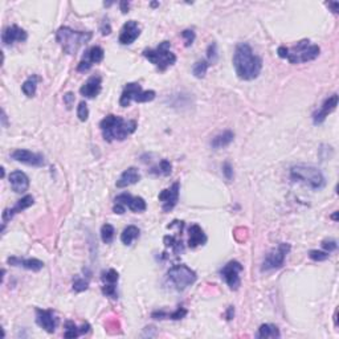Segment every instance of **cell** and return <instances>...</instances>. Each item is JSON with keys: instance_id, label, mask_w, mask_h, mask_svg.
<instances>
[{"instance_id": "obj_20", "label": "cell", "mask_w": 339, "mask_h": 339, "mask_svg": "<svg viewBox=\"0 0 339 339\" xmlns=\"http://www.w3.org/2000/svg\"><path fill=\"white\" fill-rule=\"evenodd\" d=\"M102 90V79L101 76H92L80 89V93L85 98H96Z\"/></svg>"}, {"instance_id": "obj_34", "label": "cell", "mask_w": 339, "mask_h": 339, "mask_svg": "<svg viewBox=\"0 0 339 339\" xmlns=\"http://www.w3.org/2000/svg\"><path fill=\"white\" fill-rule=\"evenodd\" d=\"M152 170H158V171H157L158 174L168 176V175L171 174V171H172V165L170 163V161H167V159H162V161L159 162L158 167L152 168Z\"/></svg>"}, {"instance_id": "obj_29", "label": "cell", "mask_w": 339, "mask_h": 339, "mask_svg": "<svg viewBox=\"0 0 339 339\" xmlns=\"http://www.w3.org/2000/svg\"><path fill=\"white\" fill-rule=\"evenodd\" d=\"M37 81H39V77L37 76H32L30 79L24 81V84L21 85V90L25 94L27 97H33L36 94V89H37Z\"/></svg>"}, {"instance_id": "obj_40", "label": "cell", "mask_w": 339, "mask_h": 339, "mask_svg": "<svg viewBox=\"0 0 339 339\" xmlns=\"http://www.w3.org/2000/svg\"><path fill=\"white\" fill-rule=\"evenodd\" d=\"M186 316H187V310H186L185 307H178V309L175 310L174 313L167 314V318H170V320H174V321H179V320H181V318H185Z\"/></svg>"}, {"instance_id": "obj_43", "label": "cell", "mask_w": 339, "mask_h": 339, "mask_svg": "<svg viewBox=\"0 0 339 339\" xmlns=\"http://www.w3.org/2000/svg\"><path fill=\"white\" fill-rule=\"evenodd\" d=\"M223 174L225 175V178H227L228 180L233 178V168H232V166H230L229 163H224V166H223Z\"/></svg>"}, {"instance_id": "obj_42", "label": "cell", "mask_w": 339, "mask_h": 339, "mask_svg": "<svg viewBox=\"0 0 339 339\" xmlns=\"http://www.w3.org/2000/svg\"><path fill=\"white\" fill-rule=\"evenodd\" d=\"M321 245H322V248L326 250L327 253H331V252L336 250V248H338V244H336L335 240H323Z\"/></svg>"}, {"instance_id": "obj_26", "label": "cell", "mask_w": 339, "mask_h": 339, "mask_svg": "<svg viewBox=\"0 0 339 339\" xmlns=\"http://www.w3.org/2000/svg\"><path fill=\"white\" fill-rule=\"evenodd\" d=\"M65 333H64L65 338H77V336H80L81 334L88 333L90 330V325L89 323H84L81 327H77L76 325H74V322L68 321V322L65 323Z\"/></svg>"}, {"instance_id": "obj_1", "label": "cell", "mask_w": 339, "mask_h": 339, "mask_svg": "<svg viewBox=\"0 0 339 339\" xmlns=\"http://www.w3.org/2000/svg\"><path fill=\"white\" fill-rule=\"evenodd\" d=\"M233 66L239 79L244 81H252L260 76L263 69V60L254 55L249 44L241 43L234 49Z\"/></svg>"}, {"instance_id": "obj_44", "label": "cell", "mask_w": 339, "mask_h": 339, "mask_svg": "<svg viewBox=\"0 0 339 339\" xmlns=\"http://www.w3.org/2000/svg\"><path fill=\"white\" fill-rule=\"evenodd\" d=\"M64 103H65L68 109H70L73 103H74V94L73 93H66L65 96H64Z\"/></svg>"}, {"instance_id": "obj_45", "label": "cell", "mask_w": 339, "mask_h": 339, "mask_svg": "<svg viewBox=\"0 0 339 339\" xmlns=\"http://www.w3.org/2000/svg\"><path fill=\"white\" fill-rule=\"evenodd\" d=\"M327 6L331 8V11H333L334 13H338V11H339V3H338V2H329V3H327Z\"/></svg>"}, {"instance_id": "obj_41", "label": "cell", "mask_w": 339, "mask_h": 339, "mask_svg": "<svg viewBox=\"0 0 339 339\" xmlns=\"http://www.w3.org/2000/svg\"><path fill=\"white\" fill-rule=\"evenodd\" d=\"M181 37L185 39L186 46H191L192 44H194L195 37H196V35H195L194 31L186 30V31H183V32H181Z\"/></svg>"}, {"instance_id": "obj_2", "label": "cell", "mask_w": 339, "mask_h": 339, "mask_svg": "<svg viewBox=\"0 0 339 339\" xmlns=\"http://www.w3.org/2000/svg\"><path fill=\"white\" fill-rule=\"evenodd\" d=\"M99 127H101L105 141H125L128 135L135 133L138 123L134 119H125L118 115L109 114L101 121Z\"/></svg>"}, {"instance_id": "obj_19", "label": "cell", "mask_w": 339, "mask_h": 339, "mask_svg": "<svg viewBox=\"0 0 339 339\" xmlns=\"http://www.w3.org/2000/svg\"><path fill=\"white\" fill-rule=\"evenodd\" d=\"M33 203H35V199H33V196H31V195H27V196L21 198L20 200H17V203L13 205L12 208H7V210H4L3 215H2V219H3L4 224L8 223L10 220H12V218L15 216V215L20 214L21 211H24V210H27V208H30L31 205H33Z\"/></svg>"}, {"instance_id": "obj_12", "label": "cell", "mask_w": 339, "mask_h": 339, "mask_svg": "<svg viewBox=\"0 0 339 339\" xmlns=\"http://www.w3.org/2000/svg\"><path fill=\"white\" fill-rule=\"evenodd\" d=\"M103 57H105V50H103L101 46H92V48H89V49L85 52L84 59L80 61L79 66H77V70H79V72H88L94 64L101 63Z\"/></svg>"}, {"instance_id": "obj_47", "label": "cell", "mask_w": 339, "mask_h": 339, "mask_svg": "<svg viewBox=\"0 0 339 339\" xmlns=\"http://www.w3.org/2000/svg\"><path fill=\"white\" fill-rule=\"evenodd\" d=\"M233 316H234V310H233V307L230 306L229 309H228V313H227V320H228V321H230V320H232V318H233Z\"/></svg>"}, {"instance_id": "obj_24", "label": "cell", "mask_w": 339, "mask_h": 339, "mask_svg": "<svg viewBox=\"0 0 339 339\" xmlns=\"http://www.w3.org/2000/svg\"><path fill=\"white\" fill-rule=\"evenodd\" d=\"M188 233H190V237H188V247L190 248H196L207 243V236L200 225L192 224L188 229Z\"/></svg>"}, {"instance_id": "obj_4", "label": "cell", "mask_w": 339, "mask_h": 339, "mask_svg": "<svg viewBox=\"0 0 339 339\" xmlns=\"http://www.w3.org/2000/svg\"><path fill=\"white\" fill-rule=\"evenodd\" d=\"M92 32H81V31H74L69 27H61L56 32L57 43L61 45L64 52L66 55H76L79 49L83 45H85L90 39H92Z\"/></svg>"}, {"instance_id": "obj_10", "label": "cell", "mask_w": 339, "mask_h": 339, "mask_svg": "<svg viewBox=\"0 0 339 339\" xmlns=\"http://www.w3.org/2000/svg\"><path fill=\"white\" fill-rule=\"evenodd\" d=\"M243 265L239 261L232 260L220 270L221 277L224 278L227 285L230 290H237L241 286V278L240 273L243 272Z\"/></svg>"}, {"instance_id": "obj_8", "label": "cell", "mask_w": 339, "mask_h": 339, "mask_svg": "<svg viewBox=\"0 0 339 339\" xmlns=\"http://www.w3.org/2000/svg\"><path fill=\"white\" fill-rule=\"evenodd\" d=\"M155 96H157V93L154 90H143L139 84L128 83L123 88V92H122L121 98H119V105L122 108H127V106H130L132 101L141 103L151 102Z\"/></svg>"}, {"instance_id": "obj_18", "label": "cell", "mask_w": 339, "mask_h": 339, "mask_svg": "<svg viewBox=\"0 0 339 339\" xmlns=\"http://www.w3.org/2000/svg\"><path fill=\"white\" fill-rule=\"evenodd\" d=\"M336 106H338V94H333V96H330L329 98L325 99V102L322 103L320 110H317L316 113L313 114V122L314 125H321L325 122V119L329 117L330 113H333L334 110L336 109Z\"/></svg>"}, {"instance_id": "obj_46", "label": "cell", "mask_w": 339, "mask_h": 339, "mask_svg": "<svg viewBox=\"0 0 339 339\" xmlns=\"http://www.w3.org/2000/svg\"><path fill=\"white\" fill-rule=\"evenodd\" d=\"M121 11L123 13L128 12V3H127V2H121Z\"/></svg>"}, {"instance_id": "obj_28", "label": "cell", "mask_w": 339, "mask_h": 339, "mask_svg": "<svg viewBox=\"0 0 339 339\" xmlns=\"http://www.w3.org/2000/svg\"><path fill=\"white\" fill-rule=\"evenodd\" d=\"M139 237V229L138 227H135V225H128L123 229L121 234V241L125 245H132L137 239Z\"/></svg>"}, {"instance_id": "obj_30", "label": "cell", "mask_w": 339, "mask_h": 339, "mask_svg": "<svg viewBox=\"0 0 339 339\" xmlns=\"http://www.w3.org/2000/svg\"><path fill=\"white\" fill-rule=\"evenodd\" d=\"M211 64L208 63L207 60H200L198 63H195L194 68H192V73L196 79H204L207 74V70Z\"/></svg>"}, {"instance_id": "obj_15", "label": "cell", "mask_w": 339, "mask_h": 339, "mask_svg": "<svg viewBox=\"0 0 339 339\" xmlns=\"http://www.w3.org/2000/svg\"><path fill=\"white\" fill-rule=\"evenodd\" d=\"M36 322L41 329H44L49 334L55 333L57 325H59V320L52 310L36 309Z\"/></svg>"}, {"instance_id": "obj_3", "label": "cell", "mask_w": 339, "mask_h": 339, "mask_svg": "<svg viewBox=\"0 0 339 339\" xmlns=\"http://www.w3.org/2000/svg\"><path fill=\"white\" fill-rule=\"evenodd\" d=\"M277 53L281 59H286L290 64H303L313 61L320 56L321 48L316 44H310L309 40H301L292 48L280 46Z\"/></svg>"}, {"instance_id": "obj_16", "label": "cell", "mask_w": 339, "mask_h": 339, "mask_svg": "<svg viewBox=\"0 0 339 339\" xmlns=\"http://www.w3.org/2000/svg\"><path fill=\"white\" fill-rule=\"evenodd\" d=\"M139 35H141V27H139L138 21L128 20L127 23H125L122 27L121 33H119V43L122 45H130L138 39Z\"/></svg>"}, {"instance_id": "obj_39", "label": "cell", "mask_w": 339, "mask_h": 339, "mask_svg": "<svg viewBox=\"0 0 339 339\" xmlns=\"http://www.w3.org/2000/svg\"><path fill=\"white\" fill-rule=\"evenodd\" d=\"M102 293L105 294V296L110 297V298H117V288H115V285H112V283H103L102 286Z\"/></svg>"}, {"instance_id": "obj_5", "label": "cell", "mask_w": 339, "mask_h": 339, "mask_svg": "<svg viewBox=\"0 0 339 339\" xmlns=\"http://www.w3.org/2000/svg\"><path fill=\"white\" fill-rule=\"evenodd\" d=\"M290 178L294 181L302 183L311 190H321L326 185L325 175L322 174L320 168L314 166L297 165L290 168Z\"/></svg>"}, {"instance_id": "obj_6", "label": "cell", "mask_w": 339, "mask_h": 339, "mask_svg": "<svg viewBox=\"0 0 339 339\" xmlns=\"http://www.w3.org/2000/svg\"><path fill=\"white\" fill-rule=\"evenodd\" d=\"M170 46H171L170 41H162L155 49L143 50V57L157 66L159 72H165L176 63V56L170 50Z\"/></svg>"}, {"instance_id": "obj_22", "label": "cell", "mask_w": 339, "mask_h": 339, "mask_svg": "<svg viewBox=\"0 0 339 339\" xmlns=\"http://www.w3.org/2000/svg\"><path fill=\"white\" fill-rule=\"evenodd\" d=\"M7 263L12 267H21L24 269L32 270V272H40L44 268V263L37 258H21V257H10Z\"/></svg>"}, {"instance_id": "obj_21", "label": "cell", "mask_w": 339, "mask_h": 339, "mask_svg": "<svg viewBox=\"0 0 339 339\" xmlns=\"http://www.w3.org/2000/svg\"><path fill=\"white\" fill-rule=\"evenodd\" d=\"M8 179H10V185L13 192L24 194L25 191H28V188H30V178L23 171L11 172Z\"/></svg>"}, {"instance_id": "obj_14", "label": "cell", "mask_w": 339, "mask_h": 339, "mask_svg": "<svg viewBox=\"0 0 339 339\" xmlns=\"http://www.w3.org/2000/svg\"><path fill=\"white\" fill-rule=\"evenodd\" d=\"M179 191H180V185H179V181H176V183H174L171 187L167 188V190H163V191L159 194L158 199L159 201H162V208H163V211L165 212L171 211L172 208L178 204Z\"/></svg>"}, {"instance_id": "obj_31", "label": "cell", "mask_w": 339, "mask_h": 339, "mask_svg": "<svg viewBox=\"0 0 339 339\" xmlns=\"http://www.w3.org/2000/svg\"><path fill=\"white\" fill-rule=\"evenodd\" d=\"M115 229L112 224H105L101 228V239L105 244H112L114 240Z\"/></svg>"}, {"instance_id": "obj_9", "label": "cell", "mask_w": 339, "mask_h": 339, "mask_svg": "<svg viewBox=\"0 0 339 339\" xmlns=\"http://www.w3.org/2000/svg\"><path fill=\"white\" fill-rule=\"evenodd\" d=\"M289 252L290 244L281 243L278 247L274 248L273 250H270L269 253L267 254L263 263V267H261V270L263 272H269V270H276L282 268Z\"/></svg>"}, {"instance_id": "obj_37", "label": "cell", "mask_w": 339, "mask_h": 339, "mask_svg": "<svg viewBox=\"0 0 339 339\" xmlns=\"http://www.w3.org/2000/svg\"><path fill=\"white\" fill-rule=\"evenodd\" d=\"M330 254L327 253V252H322V250H310L309 252V257L311 258L313 261H318V263H321V261H326L327 258H329Z\"/></svg>"}, {"instance_id": "obj_13", "label": "cell", "mask_w": 339, "mask_h": 339, "mask_svg": "<svg viewBox=\"0 0 339 339\" xmlns=\"http://www.w3.org/2000/svg\"><path fill=\"white\" fill-rule=\"evenodd\" d=\"M115 204H119L122 207H127L130 211L135 214H141L147 210V204L143 198L139 196H132L130 194H121L115 198Z\"/></svg>"}, {"instance_id": "obj_36", "label": "cell", "mask_w": 339, "mask_h": 339, "mask_svg": "<svg viewBox=\"0 0 339 339\" xmlns=\"http://www.w3.org/2000/svg\"><path fill=\"white\" fill-rule=\"evenodd\" d=\"M77 117L81 122H86L89 118V109H88V105L86 102H80L79 108H77Z\"/></svg>"}, {"instance_id": "obj_23", "label": "cell", "mask_w": 339, "mask_h": 339, "mask_svg": "<svg viewBox=\"0 0 339 339\" xmlns=\"http://www.w3.org/2000/svg\"><path fill=\"white\" fill-rule=\"evenodd\" d=\"M141 180V174L135 167H128L127 170L122 172V175L119 176V179L117 180L115 186L118 188H125L128 186H133L135 183H138Z\"/></svg>"}, {"instance_id": "obj_32", "label": "cell", "mask_w": 339, "mask_h": 339, "mask_svg": "<svg viewBox=\"0 0 339 339\" xmlns=\"http://www.w3.org/2000/svg\"><path fill=\"white\" fill-rule=\"evenodd\" d=\"M165 244H166V247L171 248L175 253H181V252H183V244H181V241L175 240V237L166 236L165 237Z\"/></svg>"}, {"instance_id": "obj_25", "label": "cell", "mask_w": 339, "mask_h": 339, "mask_svg": "<svg viewBox=\"0 0 339 339\" xmlns=\"http://www.w3.org/2000/svg\"><path fill=\"white\" fill-rule=\"evenodd\" d=\"M234 139V134L233 132H230V130H227V132H223L220 134H218L212 139L211 146L212 148L215 150H218V148H224L227 146H229Z\"/></svg>"}, {"instance_id": "obj_38", "label": "cell", "mask_w": 339, "mask_h": 339, "mask_svg": "<svg viewBox=\"0 0 339 339\" xmlns=\"http://www.w3.org/2000/svg\"><path fill=\"white\" fill-rule=\"evenodd\" d=\"M207 57H208L207 61L210 64H214L218 61V45H216V43H212L211 45L208 46Z\"/></svg>"}, {"instance_id": "obj_35", "label": "cell", "mask_w": 339, "mask_h": 339, "mask_svg": "<svg viewBox=\"0 0 339 339\" xmlns=\"http://www.w3.org/2000/svg\"><path fill=\"white\" fill-rule=\"evenodd\" d=\"M118 273H117V270L114 269H109L108 272H103L102 273V281L103 283H112V285H115V283L118 282Z\"/></svg>"}, {"instance_id": "obj_7", "label": "cell", "mask_w": 339, "mask_h": 339, "mask_svg": "<svg viewBox=\"0 0 339 339\" xmlns=\"http://www.w3.org/2000/svg\"><path fill=\"white\" fill-rule=\"evenodd\" d=\"M167 278L175 289L178 292H183L196 282L198 276L191 268H188L185 264H179V265H174L172 268H170V270L167 272Z\"/></svg>"}, {"instance_id": "obj_48", "label": "cell", "mask_w": 339, "mask_h": 339, "mask_svg": "<svg viewBox=\"0 0 339 339\" xmlns=\"http://www.w3.org/2000/svg\"><path fill=\"white\" fill-rule=\"evenodd\" d=\"M336 218H338V212H335V214H334L333 216H331V219H334V220H336Z\"/></svg>"}, {"instance_id": "obj_33", "label": "cell", "mask_w": 339, "mask_h": 339, "mask_svg": "<svg viewBox=\"0 0 339 339\" xmlns=\"http://www.w3.org/2000/svg\"><path fill=\"white\" fill-rule=\"evenodd\" d=\"M89 288V281L85 280V278H81V277H76L73 280V290L77 292V293H81V292H85Z\"/></svg>"}, {"instance_id": "obj_17", "label": "cell", "mask_w": 339, "mask_h": 339, "mask_svg": "<svg viewBox=\"0 0 339 339\" xmlns=\"http://www.w3.org/2000/svg\"><path fill=\"white\" fill-rule=\"evenodd\" d=\"M28 39V33L17 25L7 27L2 33V41L6 46H11L15 43H21Z\"/></svg>"}, {"instance_id": "obj_11", "label": "cell", "mask_w": 339, "mask_h": 339, "mask_svg": "<svg viewBox=\"0 0 339 339\" xmlns=\"http://www.w3.org/2000/svg\"><path fill=\"white\" fill-rule=\"evenodd\" d=\"M11 158L13 161L23 163L27 166H32V167H43L45 165V159L41 154L32 152L30 150H23V148H17L11 154Z\"/></svg>"}, {"instance_id": "obj_27", "label": "cell", "mask_w": 339, "mask_h": 339, "mask_svg": "<svg viewBox=\"0 0 339 339\" xmlns=\"http://www.w3.org/2000/svg\"><path fill=\"white\" fill-rule=\"evenodd\" d=\"M257 338L261 339H268V338H280L281 333L280 329L276 326V325H272V323H265V325H261L258 331H257Z\"/></svg>"}]
</instances>
